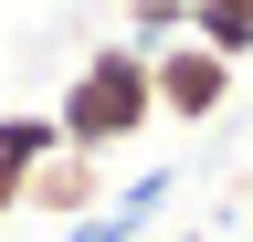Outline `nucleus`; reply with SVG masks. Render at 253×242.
Wrapping results in <instances>:
<instances>
[{"mask_svg": "<svg viewBox=\"0 0 253 242\" xmlns=\"http://www.w3.org/2000/svg\"><path fill=\"white\" fill-rule=\"evenodd\" d=\"M179 32H190V0H126V32H116V42L158 53V42H179Z\"/></svg>", "mask_w": 253, "mask_h": 242, "instance_id": "6", "label": "nucleus"}, {"mask_svg": "<svg viewBox=\"0 0 253 242\" xmlns=\"http://www.w3.org/2000/svg\"><path fill=\"white\" fill-rule=\"evenodd\" d=\"M0 232H11V200H0Z\"/></svg>", "mask_w": 253, "mask_h": 242, "instance_id": "10", "label": "nucleus"}, {"mask_svg": "<svg viewBox=\"0 0 253 242\" xmlns=\"http://www.w3.org/2000/svg\"><path fill=\"white\" fill-rule=\"evenodd\" d=\"M158 200H169V169H137V179H126V190L106 200V210H126V221L148 232V210H158Z\"/></svg>", "mask_w": 253, "mask_h": 242, "instance_id": "7", "label": "nucleus"}, {"mask_svg": "<svg viewBox=\"0 0 253 242\" xmlns=\"http://www.w3.org/2000/svg\"><path fill=\"white\" fill-rule=\"evenodd\" d=\"M63 147V127H53V105H11L0 116V200L21 210V190H32V169H42Z\"/></svg>", "mask_w": 253, "mask_h": 242, "instance_id": "4", "label": "nucleus"}, {"mask_svg": "<svg viewBox=\"0 0 253 242\" xmlns=\"http://www.w3.org/2000/svg\"><path fill=\"white\" fill-rule=\"evenodd\" d=\"M190 42H211L221 64H253V0H190Z\"/></svg>", "mask_w": 253, "mask_h": 242, "instance_id": "5", "label": "nucleus"}, {"mask_svg": "<svg viewBox=\"0 0 253 242\" xmlns=\"http://www.w3.org/2000/svg\"><path fill=\"white\" fill-rule=\"evenodd\" d=\"M53 127L63 147H84V158H116V147H137L158 127V84H148V53L137 42H95L74 74H63L53 95Z\"/></svg>", "mask_w": 253, "mask_h": 242, "instance_id": "1", "label": "nucleus"}, {"mask_svg": "<svg viewBox=\"0 0 253 242\" xmlns=\"http://www.w3.org/2000/svg\"><path fill=\"white\" fill-rule=\"evenodd\" d=\"M63 242H148L137 221H126V210H95V221H74V232H63Z\"/></svg>", "mask_w": 253, "mask_h": 242, "instance_id": "8", "label": "nucleus"}, {"mask_svg": "<svg viewBox=\"0 0 253 242\" xmlns=\"http://www.w3.org/2000/svg\"><path fill=\"white\" fill-rule=\"evenodd\" d=\"M21 210H42V221H95L106 210V158H84V147H53L42 169H32V190H21Z\"/></svg>", "mask_w": 253, "mask_h": 242, "instance_id": "3", "label": "nucleus"}, {"mask_svg": "<svg viewBox=\"0 0 253 242\" xmlns=\"http://www.w3.org/2000/svg\"><path fill=\"white\" fill-rule=\"evenodd\" d=\"M158 242H201V232H158Z\"/></svg>", "mask_w": 253, "mask_h": 242, "instance_id": "9", "label": "nucleus"}, {"mask_svg": "<svg viewBox=\"0 0 253 242\" xmlns=\"http://www.w3.org/2000/svg\"><path fill=\"white\" fill-rule=\"evenodd\" d=\"M148 84H158V127H211L221 105H232V64H221L211 42H158L148 53Z\"/></svg>", "mask_w": 253, "mask_h": 242, "instance_id": "2", "label": "nucleus"}]
</instances>
